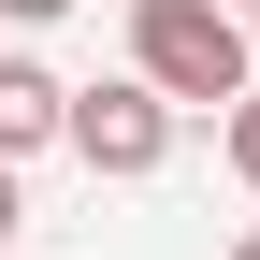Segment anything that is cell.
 Listing matches in <instances>:
<instances>
[{"instance_id":"cell-1","label":"cell","mask_w":260,"mask_h":260,"mask_svg":"<svg viewBox=\"0 0 260 260\" xmlns=\"http://www.w3.org/2000/svg\"><path fill=\"white\" fill-rule=\"evenodd\" d=\"M130 73L159 102H246L260 87V44L232 0H130Z\"/></svg>"},{"instance_id":"cell-2","label":"cell","mask_w":260,"mask_h":260,"mask_svg":"<svg viewBox=\"0 0 260 260\" xmlns=\"http://www.w3.org/2000/svg\"><path fill=\"white\" fill-rule=\"evenodd\" d=\"M73 159L87 174H159V159H174V102H159L145 73H116V87H73Z\"/></svg>"},{"instance_id":"cell-3","label":"cell","mask_w":260,"mask_h":260,"mask_svg":"<svg viewBox=\"0 0 260 260\" xmlns=\"http://www.w3.org/2000/svg\"><path fill=\"white\" fill-rule=\"evenodd\" d=\"M73 130V87L44 73V58H0V159H29V145H58Z\"/></svg>"},{"instance_id":"cell-4","label":"cell","mask_w":260,"mask_h":260,"mask_svg":"<svg viewBox=\"0 0 260 260\" xmlns=\"http://www.w3.org/2000/svg\"><path fill=\"white\" fill-rule=\"evenodd\" d=\"M232 174L260 188V87H246V102H232Z\"/></svg>"},{"instance_id":"cell-5","label":"cell","mask_w":260,"mask_h":260,"mask_svg":"<svg viewBox=\"0 0 260 260\" xmlns=\"http://www.w3.org/2000/svg\"><path fill=\"white\" fill-rule=\"evenodd\" d=\"M0 260H15V159H0Z\"/></svg>"},{"instance_id":"cell-6","label":"cell","mask_w":260,"mask_h":260,"mask_svg":"<svg viewBox=\"0 0 260 260\" xmlns=\"http://www.w3.org/2000/svg\"><path fill=\"white\" fill-rule=\"evenodd\" d=\"M0 15H29V29H44V15H73V0H0Z\"/></svg>"},{"instance_id":"cell-7","label":"cell","mask_w":260,"mask_h":260,"mask_svg":"<svg viewBox=\"0 0 260 260\" xmlns=\"http://www.w3.org/2000/svg\"><path fill=\"white\" fill-rule=\"evenodd\" d=\"M232 260H260V232H246V246H232Z\"/></svg>"},{"instance_id":"cell-8","label":"cell","mask_w":260,"mask_h":260,"mask_svg":"<svg viewBox=\"0 0 260 260\" xmlns=\"http://www.w3.org/2000/svg\"><path fill=\"white\" fill-rule=\"evenodd\" d=\"M246 44H260V15H246Z\"/></svg>"},{"instance_id":"cell-9","label":"cell","mask_w":260,"mask_h":260,"mask_svg":"<svg viewBox=\"0 0 260 260\" xmlns=\"http://www.w3.org/2000/svg\"><path fill=\"white\" fill-rule=\"evenodd\" d=\"M246 15H260V0H246Z\"/></svg>"}]
</instances>
